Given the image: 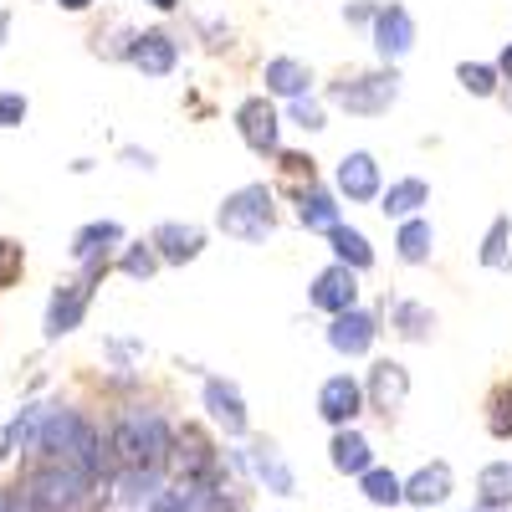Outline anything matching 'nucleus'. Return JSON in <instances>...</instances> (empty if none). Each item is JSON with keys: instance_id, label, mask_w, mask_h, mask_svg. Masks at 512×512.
Listing matches in <instances>:
<instances>
[{"instance_id": "nucleus-1", "label": "nucleus", "mask_w": 512, "mask_h": 512, "mask_svg": "<svg viewBox=\"0 0 512 512\" xmlns=\"http://www.w3.org/2000/svg\"><path fill=\"white\" fill-rule=\"evenodd\" d=\"M113 451H118L123 466H134V472H164L169 451H175V436H169V425L154 410H128L113 425Z\"/></svg>"}, {"instance_id": "nucleus-2", "label": "nucleus", "mask_w": 512, "mask_h": 512, "mask_svg": "<svg viewBox=\"0 0 512 512\" xmlns=\"http://www.w3.org/2000/svg\"><path fill=\"white\" fill-rule=\"evenodd\" d=\"M277 226V205H272V190L267 185H241L236 195L221 200V231L256 246V241H267Z\"/></svg>"}, {"instance_id": "nucleus-3", "label": "nucleus", "mask_w": 512, "mask_h": 512, "mask_svg": "<svg viewBox=\"0 0 512 512\" xmlns=\"http://www.w3.org/2000/svg\"><path fill=\"white\" fill-rule=\"evenodd\" d=\"M328 98L338 108H349L359 118H374V113H390L395 98H400V77L395 72H364V77H344V82H333Z\"/></svg>"}, {"instance_id": "nucleus-4", "label": "nucleus", "mask_w": 512, "mask_h": 512, "mask_svg": "<svg viewBox=\"0 0 512 512\" xmlns=\"http://www.w3.org/2000/svg\"><path fill=\"white\" fill-rule=\"evenodd\" d=\"M108 267V262H103ZM103 267H88V277H77V282H62L57 292H52V303H47V338L57 344V338H67L77 323H82V313H88V303H93V282L103 277Z\"/></svg>"}, {"instance_id": "nucleus-5", "label": "nucleus", "mask_w": 512, "mask_h": 512, "mask_svg": "<svg viewBox=\"0 0 512 512\" xmlns=\"http://www.w3.org/2000/svg\"><path fill=\"white\" fill-rule=\"evenodd\" d=\"M308 303L318 308V313H349V308H359V277L349 272V267H323L318 277H313V287H308Z\"/></svg>"}, {"instance_id": "nucleus-6", "label": "nucleus", "mask_w": 512, "mask_h": 512, "mask_svg": "<svg viewBox=\"0 0 512 512\" xmlns=\"http://www.w3.org/2000/svg\"><path fill=\"white\" fill-rule=\"evenodd\" d=\"M128 62L144 77H169L180 62V41L169 31H139V36H128Z\"/></svg>"}, {"instance_id": "nucleus-7", "label": "nucleus", "mask_w": 512, "mask_h": 512, "mask_svg": "<svg viewBox=\"0 0 512 512\" xmlns=\"http://www.w3.org/2000/svg\"><path fill=\"white\" fill-rule=\"evenodd\" d=\"M359 410H364V384H359V379H349V374L323 379V390H318V415H323L328 425L349 431Z\"/></svg>"}, {"instance_id": "nucleus-8", "label": "nucleus", "mask_w": 512, "mask_h": 512, "mask_svg": "<svg viewBox=\"0 0 512 512\" xmlns=\"http://www.w3.org/2000/svg\"><path fill=\"white\" fill-rule=\"evenodd\" d=\"M236 128H241L246 149H256V154H277L282 123H277V108H272L267 98H246V103L236 108Z\"/></svg>"}, {"instance_id": "nucleus-9", "label": "nucleus", "mask_w": 512, "mask_h": 512, "mask_svg": "<svg viewBox=\"0 0 512 512\" xmlns=\"http://www.w3.org/2000/svg\"><path fill=\"white\" fill-rule=\"evenodd\" d=\"M410 47H415V21H410V11H405V6L374 11V52H379L384 62H400Z\"/></svg>"}, {"instance_id": "nucleus-10", "label": "nucleus", "mask_w": 512, "mask_h": 512, "mask_svg": "<svg viewBox=\"0 0 512 512\" xmlns=\"http://www.w3.org/2000/svg\"><path fill=\"white\" fill-rule=\"evenodd\" d=\"M241 466L262 482L267 492H277V497H292V487H297V477H292V466L282 461V451L272 446V441H256L246 456H241Z\"/></svg>"}, {"instance_id": "nucleus-11", "label": "nucleus", "mask_w": 512, "mask_h": 512, "mask_svg": "<svg viewBox=\"0 0 512 512\" xmlns=\"http://www.w3.org/2000/svg\"><path fill=\"white\" fill-rule=\"evenodd\" d=\"M149 246H154L159 262L185 267V262H195V256L205 251V231H200V226H180V221H164V226H154Z\"/></svg>"}, {"instance_id": "nucleus-12", "label": "nucleus", "mask_w": 512, "mask_h": 512, "mask_svg": "<svg viewBox=\"0 0 512 512\" xmlns=\"http://www.w3.org/2000/svg\"><path fill=\"white\" fill-rule=\"evenodd\" d=\"M338 195L364 205V200H379V164L369 149H354L344 154V164H338Z\"/></svg>"}, {"instance_id": "nucleus-13", "label": "nucleus", "mask_w": 512, "mask_h": 512, "mask_svg": "<svg viewBox=\"0 0 512 512\" xmlns=\"http://www.w3.org/2000/svg\"><path fill=\"white\" fill-rule=\"evenodd\" d=\"M379 338V323H374V313H364V308H349V313H338L333 323H328V344L338 349V354H369V344Z\"/></svg>"}, {"instance_id": "nucleus-14", "label": "nucleus", "mask_w": 512, "mask_h": 512, "mask_svg": "<svg viewBox=\"0 0 512 512\" xmlns=\"http://www.w3.org/2000/svg\"><path fill=\"white\" fill-rule=\"evenodd\" d=\"M205 410L226 436H246V400L231 379H205Z\"/></svg>"}, {"instance_id": "nucleus-15", "label": "nucleus", "mask_w": 512, "mask_h": 512, "mask_svg": "<svg viewBox=\"0 0 512 512\" xmlns=\"http://www.w3.org/2000/svg\"><path fill=\"white\" fill-rule=\"evenodd\" d=\"M369 400H374V410H400L405 400H410V369L405 364H395V359H379L374 369H369Z\"/></svg>"}, {"instance_id": "nucleus-16", "label": "nucleus", "mask_w": 512, "mask_h": 512, "mask_svg": "<svg viewBox=\"0 0 512 512\" xmlns=\"http://www.w3.org/2000/svg\"><path fill=\"white\" fill-rule=\"evenodd\" d=\"M123 241V226L118 221H93V226H82L77 236H72V256L82 267H103L108 262V251Z\"/></svg>"}, {"instance_id": "nucleus-17", "label": "nucleus", "mask_w": 512, "mask_h": 512, "mask_svg": "<svg viewBox=\"0 0 512 512\" xmlns=\"http://www.w3.org/2000/svg\"><path fill=\"white\" fill-rule=\"evenodd\" d=\"M400 492H405V502H415V507H441V502L451 497V466H446V461L420 466L410 482H400Z\"/></svg>"}, {"instance_id": "nucleus-18", "label": "nucleus", "mask_w": 512, "mask_h": 512, "mask_svg": "<svg viewBox=\"0 0 512 512\" xmlns=\"http://www.w3.org/2000/svg\"><path fill=\"white\" fill-rule=\"evenodd\" d=\"M262 82H267V93H277V98L297 103V98H308L313 72H308L303 62H297V57H272V62H267V72H262Z\"/></svg>"}, {"instance_id": "nucleus-19", "label": "nucleus", "mask_w": 512, "mask_h": 512, "mask_svg": "<svg viewBox=\"0 0 512 512\" xmlns=\"http://www.w3.org/2000/svg\"><path fill=\"white\" fill-rule=\"evenodd\" d=\"M420 205H431V185L425 180H395L390 190H379V210L395 221H415Z\"/></svg>"}, {"instance_id": "nucleus-20", "label": "nucleus", "mask_w": 512, "mask_h": 512, "mask_svg": "<svg viewBox=\"0 0 512 512\" xmlns=\"http://www.w3.org/2000/svg\"><path fill=\"white\" fill-rule=\"evenodd\" d=\"M328 246H333V256H338V267H349L354 277L374 262V246H369V236H364V231H354V226H344V221H338V226L328 231Z\"/></svg>"}, {"instance_id": "nucleus-21", "label": "nucleus", "mask_w": 512, "mask_h": 512, "mask_svg": "<svg viewBox=\"0 0 512 512\" xmlns=\"http://www.w3.org/2000/svg\"><path fill=\"white\" fill-rule=\"evenodd\" d=\"M328 451H333V472H344V477H364L374 466V451H369V441L354 431V425H349V431H338Z\"/></svg>"}, {"instance_id": "nucleus-22", "label": "nucleus", "mask_w": 512, "mask_h": 512, "mask_svg": "<svg viewBox=\"0 0 512 512\" xmlns=\"http://www.w3.org/2000/svg\"><path fill=\"white\" fill-rule=\"evenodd\" d=\"M52 405H26L11 425H6V436H0V456H11L16 446L21 451H36V436H41V425H47Z\"/></svg>"}, {"instance_id": "nucleus-23", "label": "nucleus", "mask_w": 512, "mask_h": 512, "mask_svg": "<svg viewBox=\"0 0 512 512\" xmlns=\"http://www.w3.org/2000/svg\"><path fill=\"white\" fill-rule=\"evenodd\" d=\"M395 251H400V262H410V267L431 262V251H436V226L425 221V216H415V221H400Z\"/></svg>"}, {"instance_id": "nucleus-24", "label": "nucleus", "mask_w": 512, "mask_h": 512, "mask_svg": "<svg viewBox=\"0 0 512 512\" xmlns=\"http://www.w3.org/2000/svg\"><path fill=\"white\" fill-rule=\"evenodd\" d=\"M297 221H303L308 231H333L338 226V205L328 190H297Z\"/></svg>"}, {"instance_id": "nucleus-25", "label": "nucleus", "mask_w": 512, "mask_h": 512, "mask_svg": "<svg viewBox=\"0 0 512 512\" xmlns=\"http://www.w3.org/2000/svg\"><path fill=\"white\" fill-rule=\"evenodd\" d=\"M159 492V472H134V466H118V482H113V497L123 507H149Z\"/></svg>"}, {"instance_id": "nucleus-26", "label": "nucleus", "mask_w": 512, "mask_h": 512, "mask_svg": "<svg viewBox=\"0 0 512 512\" xmlns=\"http://www.w3.org/2000/svg\"><path fill=\"white\" fill-rule=\"evenodd\" d=\"M390 318H395V333L410 338V344H420V338H431V333H436V313L425 308V303H395Z\"/></svg>"}, {"instance_id": "nucleus-27", "label": "nucleus", "mask_w": 512, "mask_h": 512, "mask_svg": "<svg viewBox=\"0 0 512 512\" xmlns=\"http://www.w3.org/2000/svg\"><path fill=\"white\" fill-rule=\"evenodd\" d=\"M477 492H482V507H512V461H492V466H482Z\"/></svg>"}, {"instance_id": "nucleus-28", "label": "nucleus", "mask_w": 512, "mask_h": 512, "mask_svg": "<svg viewBox=\"0 0 512 512\" xmlns=\"http://www.w3.org/2000/svg\"><path fill=\"white\" fill-rule=\"evenodd\" d=\"M359 492H364L374 507H395V502H405L400 477H395V472H384V466H369V472L359 477Z\"/></svg>"}, {"instance_id": "nucleus-29", "label": "nucleus", "mask_w": 512, "mask_h": 512, "mask_svg": "<svg viewBox=\"0 0 512 512\" xmlns=\"http://www.w3.org/2000/svg\"><path fill=\"white\" fill-rule=\"evenodd\" d=\"M456 82H461L472 98H492V93H497V67H487V62H461V67H456Z\"/></svg>"}, {"instance_id": "nucleus-30", "label": "nucleus", "mask_w": 512, "mask_h": 512, "mask_svg": "<svg viewBox=\"0 0 512 512\" xmlns=\"http://www.w3.org/2000/svg\"><path fill=\"white\" fill-rule=\"evenodd\" d=\"M507 241H512V221L497 216L492 231H487V241H482V267H507V262H512V256H507Z\"/></svg>"}, {"instance_id": "nucleus-31", "label": "nucleus", "mask_w": 512, "mask_h": 512, "mask_svg": "<svg viewBox=\"0 0 512 512\" xmlns=\"http://www.w3.org/2000/svg\"><path fill=\"white\" fill-rule=\"evenodd\" d=\"M118 267H123V277L149 282V277L159 272V256H154V246H144V241H139V246H128V251H123V262H118Z\"/></svg>"}, {"instance_id": "nucleus-32", "label": "nucleus", "mask_w": 512, "mask_h": 512, "mask_svg": "<svg viewBox=\"0 0 512 512\" xmlns=\"http://www.w3.org/2000/svg\"><path fill=\"white\" fill-rule=\"evenodd\" d=\"M487 410H492V415H487L492 436H502V441H507V436H512V390H497Z\"/></svg>"}, {"instance_id": "nucleus-33", "label": "nucleus", "mask_w": 512, "mask_h": 512, "mask_svg": "<svg viewBox=\"0 0 512 512\" xmlns=\"http://www.w3.org/2000/svg\"><path fill=\"white\" fill-rule=\"evenodd\" d=\"M21 267H26V251H21L16 241L0 236V287H11V282L21 277Z\"/></svg>"}, {"instance_id": "nucleus-34", "label": "nucleus", "mask_w": 512, "mask_h": 512, "mask_svg": "<svg viewBox=\"0 0 512 512\" xmlns=\"http://www.w3.org/2000/svg\"><path fill=\"white\" fill-rule=\"evenodd\" d=\"M26 113H31L26 93H0V128H21Z\"/></svg>"}, {"instance_id": "nucleus-35", "label": "nucleus", "mask_w": 512, "mask_h": 512, "mask_svg": "<svg viewBox=\"0 0 512 512\" xmlns=\"http://www.w3.org/2000/svg\"><path fill=\"white\" fill-rule=\"evenodd\" d=\"M292 123L308 128V134H318V128H323V108H318L313 98H297V103H292Z\"/></svg>"}, {"instance_id": "nucleus-36", "label": "nucleus", "mask_w": 512, "mask_h": 512, "mask_svg": "<svg viewBox=\"0 0 512 512\" xmlns=\"http://www.w3.org/2000/svg\"><path fill=\"white\" fill-rule=\"evenodd\" d=\"M123 159L134 164V169H154V154L149 149H123Z\"/></svg>"}, {"instance_id": "nucleus-37", "label": "nucleus", "mask_w": 512, "mask_h": 512, "mask_svg": "<svg viewBox=\"0 0 512 512\" xmlns=\"http://www.w3.org/2000/svg\"><path fill=\"white\" fill-rule=\"evenodd\" d=\"M497 77H512V41H507L502 57H497Z\"/></svg>"}, {"instance_id": "nucleus-38", "label": "nucleus", "mask_w": 512, "mask_h": 512, "mask_svg": "<svg viewBox=\"0 0 512 512\" xmlns=\"http://www.w3.org/2000/svg\"><path fill=\"white\" fill-rule=\"evenodd\" d=\"M57 6H62V11H88L93 0H57Z\"/></svg>"}, {"instance_id": "nucleus-39", "label": "nucleus", "mask_w": 512, "mask_h": 512, "mask_svg": "<svg viewBox=\"0 0 512 512\" xmlns=\"http://www.w3.org/2000/svg\"><path fill=\"white\" fill-rule=\"evenodd\" d=\"M6 31H11V16H6V11H0V47H6Z\"/></svg>"}, {"instance_id": "nucleus-40", "label": "nucleus", "mask_w": 512, "mask_h": 512, "mask_svg": "<svg viewBox=\"0 0 512 512\" xmlns=\"http://www.w3.org/2000/svg\"><path fill=\"white\" fill-rule=\"evenodd\" d=\"M149 6H154V11H175V6H180V0H149Z\"/></svg>"}, {"instance_id": "nucleus-41", "label": "nucleus", "mask_w": 512, "mask_h": 512, "mask_svg": "<svg viewBox=\"0 0 512 512\" xmlns=\"http://www.w3.org/2000/svg\"><path fill=\"white\" fill-rule=\"evenodd\" d=\"M0 512H6V502H0Z\"/></svg>"}, {"instance_id": "nucleus-42", "label": "nucleus", "mask_w": 512, "mask_h": 512, "mask_svg": "<svg viewBox=\"0 0 512 512\" xmlns=\"http://www.w3.org/2000/svg\"><path fill=\"white\" fill-rule=\"evenodd\" d=\"M507 108H512V98H507Z\"/></svg>"}]
</instances>
